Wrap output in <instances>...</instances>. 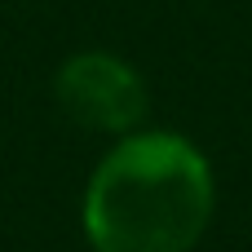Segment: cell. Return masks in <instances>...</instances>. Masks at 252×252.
Segmentation results:
<instances>
[{"instance_id": "cell-1", "label": "cell", "mask_w": 252, "mask_h": 252, "mask_svg": "<svg viewBox=\"0 0 252 252\" xmlns=\"http://www.w3.org/2000/svg\"><path fill=\"white\" fill-rule=\"evenodd\" d=\"M217 208L204 151L168 128L120 137L84 186V235L93 252H195Z\"/></svg>"}, {"instance_id": "cell-2", "label": "cell", "mask_w": 252, "mask_h": 252, "mask_svg": "<svg viewBox=\"0 0 252 252\" xmlns=\"http://www.w3.org/2000/svg\"><path fill=\"white\" fill-rule=\"evenodd\" d=\"M53 97L66 120H75L89 133H106V137L137 133L151 106V93L137 66L106 49H84L66 58L53 75Z\"/></svg>"}]
</instances>
